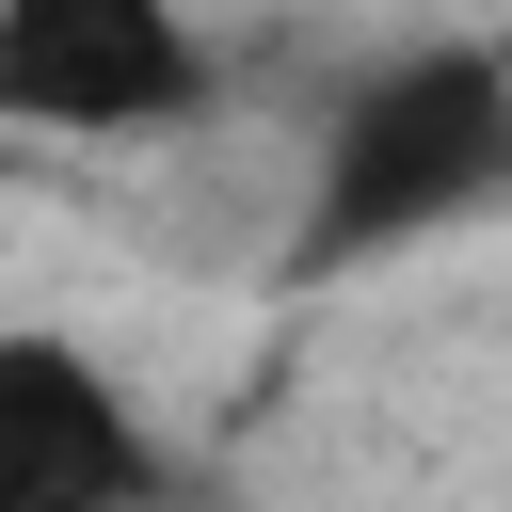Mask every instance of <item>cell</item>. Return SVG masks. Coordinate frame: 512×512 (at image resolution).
Segmentation results:
<instances>
[{
    "label": "cell",
    "mask_w": 512,
    "mask_h": 512,
    "mask_svg": "<svg viewBox=\"0 0 512 512\" xmlns=\"http://www.w3.org/2000/svg\"><path fill=\"white\" fill-rule=\"evenodd\" d=\"M0 512H160V432L64 320H0Z\"/></svg>",
    "instance_id": "3"
},
{
    "label": "cell",
    "mask_w": 512,
    "mask_h": 512,
    "mask_svg": "<svg viewBox=\"0 0 512 512\" xmlns=\"http://www.w3.org/2000/svg\"><path fill=\"white\" fill-rule=\"evenodd\" d=\"M224 96L192 0H0V128L32 144H176Z\"/></svg>",
    "instance_id": "2"
},
{
    "label": "cell",
    "mask_w": 512,
    "mask_h": 512,
    "mask_svg": "<svg viewBox=\"0 0 512 512\" xmlns=\"http://www.w3.org/2000/svg\"><path fill=\"white\" fill-rule=\"evenodd\" d=\"M480 208H512V48L416 32V48H384L320 96L288 272H384V256H416Z\"/></svg>",
    "instance_id": "1"
}]
</instances>
